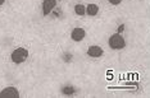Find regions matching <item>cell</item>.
<instances>
[{"label":"cell","mask_w":150,"mask_h":98,"mask_svg":"<svg viewBox=\"0 0 150 98\" xmlns=\"http://www.w3.org/2000/svg\"><path fill=\"white\" fill-rule=\"evenodd\" d=\"M5 3V0H0V5H3Z\"/></svg>","instance_id":"cell-13"},{"label":"cell","mask_w":150,"mask_h":98,"mask_svg":"<svg viewBox=\"0 0 150 98\" xmlns=\"http://www.w3.org/2000/svg\"><path fill=\"white\" fill-rule=\"evenodd\" d=\"M0 98H19V92L14 87H6L0 92Z\"/></svg>","instance_id":"cell-3"},{"label":"cell","mask_w":150,"mask_h":98,"mask_svg":"<svg viewBox=\"0 0 150 98\" xmlns=\"http://www.w3.org/2000/svg\"><path fill=\"white\" fill-rule=\"evenodd\" d=\"M74 92H76V88H74L73 85H64L62 88V93L64 94V96H72Z\"/></svg>","instance_id":"cell-9"},{"label":"cell","mask_w":150,"mask_h":98,"mask_svg":"<svg viewBox=\"0 0 150 98\" xmlns=\"http://www.w3.org/2000/svg\"><path fill=\"white\" fill-rule=\"evenodd\" d=\"M85 36H86V31H85L82 27H76L71 32V38L74 42H81L85 38Z\"/></svg>","instance_id":"cell-4"},{"label":"cell","mask_w":150,"mask_h":98,"mask_svg":"<svg viewBox=\"0 0 150 98\" xmlns=\"http://www.w3.org/2000/svg\"><path fill=\"white\" fill-rule=\"evenodd\" d=\"M123 29H125V24H121L118 27V29H117V33H122L123 32Z\"/></svg>","instance_id":"cell-12"},{"label":"cell","mask_w":150,"mask_h":98,"mask_svg":"<svg viewBox=\"0 0 150 98\" xmlns=\"http://www.w3.org/2000/svg\"><path fill=\"white\" fill-rule=\"evenodd\" d=\"M28 57V50L25 49V47H17L16 50H13L11 59L14 64H22L25 63Z\"/></svg>","instance_id":"cell-2"},{"label":"cell","mask_w":150,"mask_h":98,"mask_svg":"<svg viewBox=\"0 0 150 98\" xmlns=\"http://www.w3.org/2000/svg\"><path fill=\"white\" fill-rule=\"evenodd\" d=\"M55 6H57V0H44V3H42V14L49 15L50 13L54 10Z\"/></svg>","instance_id":"cell-6"},{"label":"cell","mask_w":150,"mask_h":98,"mask_svg":"<svg viewBox=\"0 0 150 98\" xmlns=\"http://www.w3.org/2000/svg\"><path fill=\"white\" fill-rule=\"evenodd\" d=\"M108 1L112 5H119L122 1H123V0H108Z\"/></svg>","instance_id":"cell-10"},{"label":"cell","mask_w":150,"mask_h":98,"mask_svg":"<svg viewBox=\"0 0 150 98\" xmlns=\"http://www.w3.org/2000/svg\"><path fill=\"white\" fill-rule=\"evenodd\" d=\"M74 13H76L77 15L82 17L86 14V6L82 5V4H76L74 5Z\"/></svg>","instance_id":"cell-8"},{"label":"cell","mask_w":150,"mask_h":98,"mask_svg":"<svg viewBox=\"0 0 150 98\" xmlns=\"http://www.w3.org/2000/svg\"><path fill=\"white\" fill-rule=\"evenodd\" d=\"M103 54H104V50L101 49L100 46H98V45H93V46H90L87 49V55L90 57H94V59L101 57L103 56Z\"/></svg>","instance_id":"cell-5"},{"label":"cell","mask_w":150,"mask_h":98,"mask_svg":"<svg viewBox=\"0 0 150 98\" xmlns=\"http://www.w3.org/2000/svg\"><path fill=\"white\" fill-rule=\"evenodd\" d=\"M108 45L112 50H122L126 46V41L121 33H114V35H112L109 37Z\"/></svg>","instance_id":"cell-1"},{"label":"cell","mask_w":150,"mask_h":98,"mask_svg":"<svg viewBox=\"0 0 150 98\" xmlns=\"http://www.w3.org/2000/svg\"><path fill=\"white\" fill-rule=\"evenodd\" d=\"M71 59H72V55H71V54H69V55H67V54L64 55V60H66V63H69Z\"/></svg>","instance_id":"cell-11"},{"label":"cell","mask_w":150,"mask_h":98,"mask_svg":"<svg viewBox=\"0 0 150 98\" xmlns=\"http://www.w3.org/2000/svg\"><path fill=\"white\" fill-rule=\"evenodd\" d=\"M99 13V6L96 4H88L86 6V14L90 17H95Z\"/></svg>","instance_id":"cell-7"}]
</instances>
